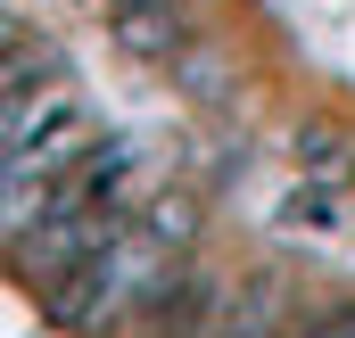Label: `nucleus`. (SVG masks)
<instances>
[{
  "label": "nucleus",
  "instance_id": "1",
  "mask_svg": "<svg viewBox=\"0 0 355 338\" xmlns=\"http://www.w3.org/2000/svg\"><path fill=\"white\" fill-rule=\"evenodd\" d=\"M174 264H182V240H166L149 215H132L83 272H67V281L50 289V305H58V322H75V330H116L124 314H149V297L174 281Z\"/></svg>",
  "mask_w": 355,
  "mask_h": 338
},
{
  "label": "nucleus",
  "instance_id": "2",
  "mask_svg": "<svg viewBox=\"0 0 355 338\" xmlns=\"http://www.w3.org/2000/svg\"><path fill=\"white\" fill-rule=\"evenodd\" d=\"M67 173H75V157H0V248H25L50 223Z\"/></svg>",
  "mask_w": 355,
  "mask_h": 338
},
{
  "label": "nucleus",
  "instance_id": "3",
  "mask_svg": "<svg viewBox=\"0 0 355 338\" xmlns=\"http://www.w3.org/2000/svg\"><path fill=\"white\" fill-rule=\"evenodd\" d=\"M223 305H232V289L215 281V272H190V264H174V281L149 297V330L157 338H215V322H223Z\"/></svg>",
  "mask_w": 355,
  "mask_h": 338
},
{
  "label": "nucleus",
  "instance_id": "4",
  "mask_svg": "<svg viewBox=\"0 0 355 338\" xmlns=\"http://www.w3.org/2000/svg\"><path fill=\"white\" fill-rule=\"evenodd\" d=\"M215 338H281V281H240Z\"/></svg>",
  "mask_w": 355,
  "mask_h": 338
},
{
  "label": "nucleus",
  "instance_id": "5",
  "mask_svg": "<svg viewBox=\"0 0 355 338\" xmlns=\"http://www.w3.org/2000/svg\"><path fill=\"white\" fill-rule=\"evenodd\" d=\"M297 157H306L314 181H322V173L339 181V173H347V141H339V132H322V124H306V132H297Z\"/></svg>",
  "mask_w": 355,
  "mask_h": 338
},
{
  "label": "nucleus",
  "instance_id": "6",
  "mask_svg": "<svg viewBox=\"0 0 355 338\" xmlns=\"http://www.w3.org/2000/svg\"><path fill=\"white\" fill-rule=\"evenodd\" d=\"M297 338H355V314H331V322H314V330H297Z\"/></svg>",
  "mask_w": 355,
  "mask_h": 338
},
{
  "label": "nucleus",
  "instance_id": "7",
  "mask_svg": "<svg viewBox=\"0 0 355 338\" xmlns=\"http://www.w3.org/2000/svg\"><path fill=\"white\" fill-rule=\"evenodd\" d=\"M17 50H25V42H17V17H8V8H0V66H8V58H17Z\"/></svg>",
  "mask_w": 355,
  "mask_h": 338
}]
</instances>
